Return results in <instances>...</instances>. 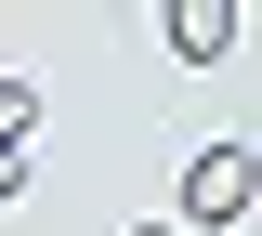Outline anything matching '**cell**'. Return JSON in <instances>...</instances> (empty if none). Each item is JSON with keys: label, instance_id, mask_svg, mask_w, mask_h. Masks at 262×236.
Listing matches in <instances>:
<instances>
[{"label": "cell", "instance_id": "3957f363", "mask_svg": "<svg viewBox=\"0 0 262 236\" xmlns=\"http://www.w3.org/2000/svg\"><path fill=\"white\" fill-rule=\"evenodd\" d=\"M27 118H39V92H27V79H0V158L27 144Z\"/></svg>", "mask_w": 262, "mask_h": 236}, {"label": "cell", "instance_id": "7a4b0ae2", "mask_svg": "<svg viewBox=\"0 0 262 236\" xmlns=\"http://www.w3.org/2000/svg\"><path fill=\"white\" fill-rule=\"evenodd\" d=\"M170 53H184V66L236 53V13H223V0H170Z\"/></svg>", "mask_w": 262, "mask_h": 236}, {"label": "cell", "instance_id": "6da1fadb", "mask_svg": "<svg viewBox=\"0 0 262 236\" xmlns=\"http://www.w3.org/2000/svg\"><path fill=\"white\" fill-rule=\"evenodd\" d=\"M236 210H249V144H210L184 170V223H236Z\"/></svg>", "mask_w": 262, "mask_h": 236}, {"label": "cell", "instance_id": "5b68a950", "mask_svg": "<svg viewBox=\"0 0 262 236\" xmlns=\"http://www.w3.org/2000/svg\"><path fill=\"white\" fill-rule=\"evenodd\" d=\"M131 236H170V223H131Z\"/></svg>", "mask_w": 262, "mask_h": 236}, {"label": "cell", "instance_id": "277c9868", "mask_svg": "<svg viewBox=\"0 0 262 236\" xmlns=\"http://www.w3.org/2000/svg\"><path fill=\"white\" fill-rule=\"evenodd\" d=\"M13 197H27V158H0V210H13Z\"/></svg>", "mask_w": 262, "mask_h": 236}]
</instances>
